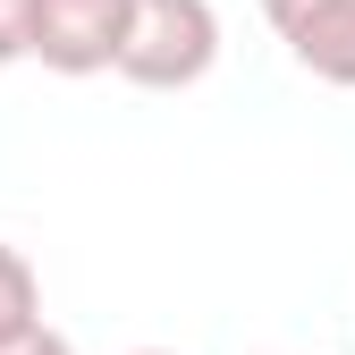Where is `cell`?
Listing matches in <instances>:
<instances>
[{"instance_id":"cell-4","label":"cell","mask_w":355,"mask_h":355,"mask_svg":"<svg viewBox=\"0 0 355 355\" xmlns=\"http://www.w3.org/2000/svg\"><path fill=\"white\" fill-rule=\"evenodd\" d=\"M34 322H42V279H34V262L17 245H0V347L26 338Z\"/></svg>"},{"instance_id":"cell-3","label":"cell","mask_w":355,"mask_h":355,"mask_svg":"<svg viewBox=\"0 0 355 355\" xmlns=\"http://www.w3.org/2000/svg\"><path fill=\"white\" fill-rule=\"evenodd\" d=\"M262 17L304 76L355 94V0H262Z\"/></svg>"},{"instance_id":"cell-1","label":"cell","mask_w":355,"mask_h":355,"mask_svg":"<svg viewBox=\"0 0 355 355\" xmlns=\"http://www.w3.org/2000/svg\"><path fill=\"white\" fill-rule=\"evenodd\" d=\"M220 60V9L211 0H136L119 42V76L144 94H187Z\"/></svg>"},{"instance_id":"cell-6","label":"cell","mask_w":355,"mask_h":355,"mask_svg":"<svg viewBox=\"0 0 355 355\" xmlns=\"http://www.w3.org/2000/svg\"><path fill=\"white\" fill-rule=\"evenodd\" d=\"M0 355H76V347H68V338H60L51 322H34L26 338H9V347H0Z\"/></svg>"},{"instance_id":"cell-7","label":"cell","mask_w":355,"mask_h":355,"mask_svg":"<svg viewBox=\"0 0 355 355\" xmlns=\"http://www.w3.org/2000/svg\"><path fill=\"white\" fill-rule=\"evenodd\" d=\"M136 355H169V347H136Z\"/></svg>"},{"instance_id":"cell-2","label":"cell","mask_w":355,"mask_h":355,"mask_svg":"<svg viewBox=\"0 0 355 355\" xmlns=\"http://www.w3.org/2000/svg\"><path fill=\"white\" fill-rule=\"evenodd\" d=\"M127 9H136V0H42L34 9V60L51 76H102V68H119Z\"/></svg>"},{"instance_id":"cell-5","label":"cell","mask_w":355,"mask_h":355,"mask_svg":"<svg viewBox=\"0 0 355 355\" xmlns=\"http://www.w3.org/2000/svg\"><path fill=\"white\" fill-rule=\"evenodd\" d=\"M34 9L42 0H0V68L34 60Z\"/></svg>"}]
</instances>
